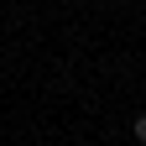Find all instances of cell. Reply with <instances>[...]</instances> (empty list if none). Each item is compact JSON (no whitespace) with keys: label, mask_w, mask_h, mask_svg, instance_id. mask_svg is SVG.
I'll list each match as a JSON object with an SVG mask.
<instances>
[{"label":"cell","mask_w":146,"mask_h":146,"mask_svg":"<svg viewBox=\"0 0 146 146\" xmlns=\"http://www.w3.org/2000/svg\"><path fill=\"white\" fill-rule=\"evenodd\" d=\"M131 136H136V141L146 146V115H136V120H131Z\"/></svg>","instance_id":"cell-1"}]
</instances>
